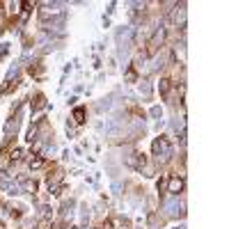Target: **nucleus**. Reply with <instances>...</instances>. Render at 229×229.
Here are the masks:
<instances>
[{
    "instance_id": "f257e3e1",
    "label": "nucleus",
    "mask_w": 229,
    "mask_h": 229,
    "mask_svg": "<svg viewBox=\"0 0 229 229\" xmlns=\"http://www.w3.org/2000/svg\"><path fill=\"white\" fill-rule=\"evenodd\" d=\"M181 188H183V181H181V179H172V181H170V193H179Z\"/></svg>"
},
{
    "instance_id": "f03ea898",
    "label": "nucleus",
    "mask_w": 229,
    "mask_h": 229,
    "mask_svg": "<svg viewBox=\"0 0 229 229\" xmlns=\"http://www.w3.org/2000/svg\"><path fill=\"white\" fill-rule=\"evenodd\" d=\"M41 165H44L41 158H35V161H30V167H32V170H37V167H41Z\"/></svg>"
},
{
    "instance_id": "7ed1b4c3",
    "label": "nucleus",
    "mask_w": 229,
    "mask_h": 229,
    "mask_svg": "<svg viewBox=\"0 0 229 229\" xmlns=\"http://www.w3.org/2000/svg\"><path fill=\"white\" fill-rule=\"evenodd\" d=\"M73 114H76V119H78V121H83V114H85V112H83V108H78Z\"/></svg>"
}]
</instances>
